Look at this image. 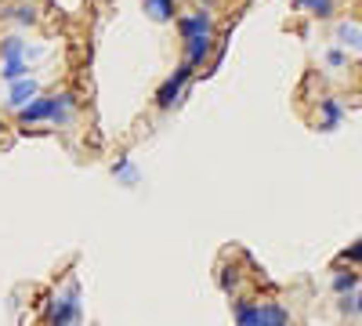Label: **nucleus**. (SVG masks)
<instances>
[{
  "label": "nucleus",
  "mask_w": 362,
  "mask_h": 326,
  "mask_svg": "<svg viewBox=\"0 0 362 326\" xmlns=\"http://www.w3.org/2000/svg\"><path fill=\"white\" fill-rule=\"evenodd\" d=\"M192 69H196V66L181 62V69H177L174 76H167V80H163V87L156 91V105H160V109H170L174 102H181V91H185V83H189Z\"/></svg>",
  "instance_id": "f03ea898"
},
{
  "label": "nucleus",
  "mask_w": 362,
  "mask_h": 326,
  "mask_svg": "<svg viewBox=\"0 0 362 326\" xmlns=\"http://www.w3.org/2000/svg\"><path fill=\"white\" fill-rule=\"evenodd\" d=\"M297 8H305L308 15H319V18H329L334 15V0H293Z\"/></svg>",
  "instance_id": "9b49d317"
},
{
  "label": "nucleus",
  "mask_w": 362,
  "mask_h": 326,
  "mask_svg": "<svg viewBox=\"0 0 362 326\" xmlns=\"http://www.w3.org/2000/svg\"><path fill=\"white\" fill-rule=\"evenodd\" d=\"M341 40H344V44H351V47H355V44H362V40H358V29H355V25H341Z\"/></svg>",
  "instance_id": "dca6fc26"
},
{
  "label": "nucleus",
  "mask_w": 362,
  "mask_h": 326,
  "mask_svg": "<svg viewBox=\"0 0 362 326\" xmlns=\"http://www.w3.org/2000/svg\"><path fill=\"white\" fill-rule=\"evenodd\" d=\"M355 283H358V279H355V272H348V276H337V279H334V290H337V293H348Z\"/></svg>",
  "instance_id": "2eb2a0df"
},
{
  "label": "nucleus",
  "mask_w": 362,
  "mask_h": 326,
  "mask_svg": "<svg viewBox=\"0 0 362 326\" xmlns=\"http://www.w3.org/2000/svg\"><path fill=\"white\" fill-rule=\"evenodd\" d=\"M0 15H4V18H15V22H22V25H33V22H37V11L29 8V4H11V8H4Z\"/></svg>",
  "instance_id": "ddd939ff"
},
{
  "label": "nucleus",
  "mask_w": 362,
  "mask_h": 326,
  "mask_svg": "<svg viewBox=\"0 0 362 326\" xmlns=\"http://www.w3.org/2000/svg\"><path fill=\"white\" fill-rule=\"evenodd\" d=\"M141 8H145V15L153 18V22H170L174 11H177V8H174V0H145Z\"/></svg>",
  "instance_id": "1a4fd4ad"
},
{
  "label": "nucleus",
  "mask_w": 362,
  "mask_h": 326,
  "mask_svg": "<svg viewBox=\"0 0 362 326\" xmlns=\"http://www.w3.org/2000/svg\"><path fill=\"white\" fill-rule=\"evenodd\" d=\"M210 51H214V33H206L199 40H189L185 44V62L189 66H203L206 58H210Z\"/></svg>",
  "instance_id": "423d86ee"
},
{
  "label": "nucleus",
  "mask_w": 362,
  "mask_h": 326,
  "mask_svg": "<svg viewBox=\"0 0 362 326\" xmlns=\"http://www.w3.org/2000/svg\"><path fill=\"white\" fill-rule=\"evenodd\" d=\"M203 4H218V0H203Z\"/></svg>",
  "instance_id": "412c9836"
},
{
  "label": "nucleus",
  "mask_w": 362,
  "mask_h": 326,
  "mask_svg": "<svg viewBox=\"0 0 362 326\" xmlns=\"http://www.w3.org/2000/svg\"><path fill=\"white\" fill-rule=\"evenodd\" d=\"M344 257H348V261H362V240H358V243H355V247H351Z\"/></svg>",
  "instance_id": "6ab92c4d"
},
{
  "label": "nucleus",
  "mask_w": 362,
  "mask_h": 326,
  "mask_svg": "<svg viewBox=\"0 0 362 326\" xmlns=\"http://www.w3.org/2000/svg\"><path fill=\"white\" fill-rule=\"evenodd\" d=\"M76 319H80V286L69 283V293H62L51 308V326H73Z\"/></svg>",
  "instance_id": "7ed1b4c3"
},
{
  "label": "nucleus",
  "mask_w": 362,
  "mask_h": 326,
  "mask_svg": "<svg viewBox=\"0 0 362 326\" xmlns=\"http://www.w3.org/2000/svg\"><path fill=\"white\" fill-rule=\"evenodd\" d=\"M235 326H257V305L235 301Z\"/></svg>",
  "instance_id": "4468645a"
},
{
  "label": "nucleus",
  "mask_w": 362,
  "mask_h": 326,
  "mask_svg": "<svg viewBox=\"0 0 362 326\" xmlns=\"http://www.w3.org/2000/svg\"><path fill=\"white\" fill-rule=\"evenodd\" d=\"M337 124H341V105H337L334 98H322V124H319V127H322V131H334Z\"/></svg>",
  "instance_id": "9d476101"
},
{
  "label": "nucleus",
  "mask_w": 362,
  "mask_h": 326,
  "mask_svg": "<svg viewBox=\"0 0 362 326\" xmlns=\"http://www.w3.org/2000/svg\"><path fill=\"white\" fill-rule=\"evenodd\" d=\"M0 76H4L8 83L11 80H22V76H29V62H25V58H8L4 69H0Z\"/></svg>",
  "instance_id": "f8f14e48"
},
{
  "label": "nucleus",
  "mask_w": 362,
  "mask_h": 326,
  "mask_svg": "<svg viewBox=\"0 0 362 326\" xmlns=\"http://www.w3.org/2000/svg\"><path fill=\"white\" fill-rule=\"evenodd\" d=\"M40 54H44L40 47H25L22 37H8L4 44H0V58H4V62H8V58H25V62H29V58H40Z\"/></svg>",
  "instance_id": "0eeeda50"
},
{
  "label": "nucleus",
  "mask_w": 362,
  "mask_h": 326,
  "mask_svg": "<svg viewBox=\"0 0 362 326\" xmlns=\"http://www.w3.org/2000/svg\"><path fill=\"white\" fill-rule=\"evenodd\" d=\"M326 62H329V66H344V51H329Z\"/></svg>",
  "instance_id": "a211bd4d"
},
{
  "label": "nucleus",
  "mask_w": 362,
  "mask_h": 326,
  "mask_svg": "<svg viewBox=\"0 0 362 326\" xmlns=\"http://www.w3.org/2000/svg\"><path fill=\"white\" fill-rule=\"evenodd\" d=\"M355 312H362V290H358V298H355Z\"/></svg>",
  "instance_id": "aec40b11"
},
{
  "label": "nucleus",
  "mask_w": 362,
  "mask_h": 326,
  "mask_svg": "<svg viewBox=\"0 0 362 326\" xmlns=\"http://www.w3.org/2000/svg\"><path fill=\"white\" fill-rule=\"evenodd\" d=\"M69 112H73V95H40L18 109V124H40V120L66 124Z\"/></svg>",
  "instance_id": "f257e3e1"
},
{
  "label": "nucleus",
  "mask_w": 362,
  "mask_h": 326,
  "mask_svg": "<svg viewBox=\"0 0 362 326\" xmlns=\"http://www.w3.org/2000/svg\"><path fill=\"white\" fill-rule=\"evenodd\" d=\"M290 322V315H286V308L283 305H257V326H286Z\"/></svg>",
  "instance_id": "6e6552de"
},
{
  "label": "nucleus",
  "mask_w": 362,
  "mask_h": 326,
  "mask_svg": "<svg viewBox=\"0 0 362 326\" xmlns=\"http://www.w3.org/2000/svg\"><path fill=\"white\" fill-rule=\"evenodd\" d=\"M116 177H124V182H134V167H131L127 160H119V163H116Z\"/></svg>",
  "instance_id": "f3484780"
},
{
  "label": "nucleus",
  "mask_w": 362,
  "mask_h": 326,
  "mask_svg": "<svg viewBox=\"0 0 362 326\" xmlns=\"http://www.w3.org/2000/svg\"><path fill=\"white\" fill-rule=\"evenodd\" d=\"M0 127H4V124H0Z\"/></svg>",
  "instance_id": "4be33fe9"
},
{
  "label": "nucleus",
  "mask_w": 362,
  "mask_h": 326,
  "mask_svg": "<svg viewBox=\"0 0 362 326\" xmlns=\"http://www.w3.org/2000/svg\"><path fill=\"white\" fill-rule=\"evenodd\" d=\"M37 80H29V76H22V80H11V91H8V102L15 105V109H22V105H29L37 98Z\"/></svg>",
  "instance_id": "39448f33"
},
{
  "label": "nucleus",
  "mask_w": 362,
  "mask_h": 326,
  "mask_svg": "<svg viewBox=\"0 0 362 326\" xmlns=\"http://www.w3.org/2000/svg\"><path fill=\"white\" fill-rule=\"evenodd\" d=\"M177 33L181 40H199L206 33H214V18H210V11H196V15H185V18H177Z\"/></svg>",
  "instance_id": "20e7f679"
}]
</instances>
